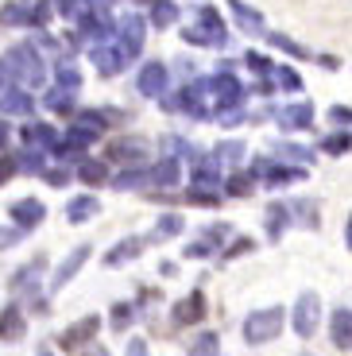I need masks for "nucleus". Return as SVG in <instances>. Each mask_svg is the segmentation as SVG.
Returning <instances> with one entry per match:
<instances>
[{
  "mask_svg": "<svg viewBox=\"0 0 352 356\" xmlns=\"http://www.w3.org/2000/svg\"><path fill=\"white\" fill-rule=\"evenodd\" d=\"M8 78L16 81L19 89H39L47 81V66H43V58H39V51L31 43H16L8 51Z\"/></svg>",
  "mask_w": 352,
  "mask_h": 356,
  "instance_id": "f257e3e1",
  "label": "nucleus"
},
{
  "mask_svg": "<svg viewBox=\"0 0 352 356\" xmlns=\"http://www.w3.org/2000/svg\"><path fill=\"white\" fill-rule=\"evenodd\" d=\"M182 39L194 47H225L229 43V31H225V19L217 16L213 4H202L198 8V27H186Z\"/></svg>",
  "mask_w": 352,
  "mask_h": 356,
  "instance_id": "f03ea898",
  "label": "nucleus"
},
{
  "mask_svg": "<svg viewBox=\"0 0 352 356\" xmlns=\"http://www.w3.org/2000/svg\"><path fill=\"white\" fill-rule=\"evenodd\" d=\"M282 321H287L282 306H267V310L248 314V321H244V341H248V345H267V341H275V337L282 333Z\"/></svg>",
  "mask_w": 352,
  "mask_h": 356,
  "instance_id": "7ed1b4c3",
  "label": "nucleus"
},
{
  "mask_svg": "<svg viewBox=\"0 0 352 356\" xmlns=\"http://www.w3.org/2000/svg\"><path fill=\"white\" fill-rule=\"evenodd\" d=\"M244 93H248V89L240 86L237 74H229V70H221L217 78L209 81V97H213V105H217V116L240 113V105H244Z\"/></svg>",
  "mask_w": 352,
  "mask_h": 356,
  "instance_id": "20e7f679",
  "label": "nucleus"
},
{
  "mask_svg": "<svg viewBox=\"0 0 352 356\" xmlns=\"http://www.w3.org/2000/svg\"><path fill=\"white\" fill-rule=\"evenodd\" d=\"M143 39H147V19L136 16V12H128V16L116 24V51L124 54V63L143 51Z\"/></svg>",
  "mask_w": 352,
  "mask_h": 356,
  "instance_id": "39448f33",
  "label": "nucleus"
},
{
  "mask_svg": "<svg viewBox=\"0 0 352 356\" xmlns=\"http://www.w3.org/2000/svg\"><path fill=\"white\" fill-rule=\"evenodd\" d=\"M205 101H209V81H190V86H182V97H163V105L182 108V113L194 116V120H205V116H209Z\"/></svg>",
  "mask_w": 352,
  "mask_h": 356,
  "instance_id": "423d86ee",
  "label": "nucleus"
},
{
  "mask_svg": "<svg viewBox=\"0 0 352 356\" xmlns=\"http://www.w3.org/2000/svg\"><path fill=\"white\" fill-rule=\"evenodd\" d=\"M317 321H321V298L314 291L298 294V302H294V333L298 337H314Z\"/></svg>",
  "mask_w": 352,
  "mask_h": 356,
  "instance_id": "0eeeda50",
  "label": "nucleus"
},
{
  "mask_svg": "<svg viewBox=\"0 0 352 356\" xmlns=\"http://www.w3.org/2000/svg\"><path fill=\"white\" fill-rule=\"evenodd\" d=\"M8 213H12V221H16V229L27 232V229H39V225H43L47 205L39 202V197H19V202H12Z\"/></svg>",
  "mask_w": 352,
  "mask_h": 356,
  "instance_id": "6e6552de",
  "label": "nucleus"
},
{
  "mask_svg": "<svg viewBox=\"0 0 352 356\" xmlns=\"http://www.w3.org/2000/svg\"><path fill=\"white\" fill-rule=\"evenodd\" d=\"M167 81H170V70L167 63H147L136 78V89H140L143 97H163L167 93Z\"/></svg>",
  "mask_w": 352,
  "mask_h": 356,
  "instance_id": "1a4fd4ad",
  "label": "nucleus"
},
{
  "mask_svg": "<svg viewBox=\"0 0 352 356\" xmlns=\"http://www.w3.org/2000/svg\"><path fill=\"white\" fill-rule=\"evenodd\" d=\"M78 31H81V39L93 43V47H105L109 39H113V24H109L105 12H86V16L78 19Z\"/></svg>",
  "mask_w": 352,
  "mask_h": 356,
  "instance_id": "9d476101",
  "label": "nucleus"
},
{
  "mask_svg": "<svg viewBox=\"0 0 352 356\" xmlns=\"http://www.w3.org/2000/svg\"><path fill=\"white\" fill-rule=\"evenodd\" d=\"M275 120H279V128H287V132H306V128L314 124V105H306V101L287 105V108L275 113Z\"/></svg>",
  "mask_w": 352,
  "mask_h": 356,
  "instance_id": "9b49d317",
  "label": "nucleus"
},
{
  "mask_svg": "<svg viewBox=\"0 0 352 356\" xmlns=\"http://www.w3.org/2000/svg\"><path fill=\"white\" fill-rule=\"evenodd\" d=\"M86 259H89V244H78V248L58 264V271H54V279H51V291H62V286H66L81 267H86Z\"/></svg>",
  "mask_w": 352,
  "mask_h": 356,
  "instance_id": "f8f14e48",
  "label": "nucleus"
},
{
  "mask_svg": "<svg viewBox=\"0 0 352 356\" xmlns=\"http://www.w3.org/2000/svg\"><path fill=\"white\" fill-rule=\"evenodd\" d=\"M97 330H101V318H97V314H89V318L74 321L70 330L62 333V348H81L86 341L97 337Z\"/></svg>",
  "mask_w": 352,
  "mask_h": 356,
  "instance_id": "ddd939ff",
  "label": "nucleus"
},
{
  "mask_svg": "<svg viewBox=\"0 0 352 356\" xmlns=\"http://www.w3.org/2000/svg\"><path fill=\"white\" fill-rule=\"evenodd\" d=\"M27 333V318L19 306H4L0 310V341H8V345H16V341H24Z\"/></svg>",
  "mask_w": 352,
  "mask_h": 356,
  "instance_id": "4468645a",
  "label": "nucleus"
},
{
  "mask_svg": "<svg viewBox=\"0 0 352 356\" xmlns=\"http://www.w3.org/2000/svg\"><path fill=\"white\" fill-rule=\"evenodd\" d=\"M24 143L31 152H54V147H58V132H54L51 124L31 120V124H24Z\"/></svg>",
  "mask_w": 352,
  "mask_h": 356,
  "instance_id": "2eb2a0df",
  "label": "nucleus"
},
{
  "mask_svg": "<svg viewBox=\"0 0 352 356\" xmlns=\"http://www.w3.org/2000/svg\"><path fill=\"white\" fill-rule=\"evenodd\" d=\"M143 236H124L120 244H113L109 248V256H105V267H120V264H132V259H140L143 256Z\"/></svg>",
  "mask_w": 352,
  "mask_h": 356,
  "instance_id": "dca6fc26",
  "label": "nucleus"
},
{
  "mask_svg": "<svg viewBox=\"0 0 352 356\" xmlns=\"http://www.w3.org/2000/svg\"><path fill=\"white\" fill-rule=\"evenodd\" d=\"M217 182H221V163L213 159V155H198V159H194V186L213 194Z\"/></svg>",
  "mask_w": 352,
  "mask_h": 356,
  "instance_id": "f3484780",
  "label": "nucleus"
},
{
  "mask_svg": "<svg viewBox=\"0 0 352 356\" xmlns=\"http://www.w3.org/2000/svg\"><path fill=\"white\" fill-rule=\"evenodd\" d=\"M97 213H101V202L93 194H78L66 202V221L70 225H86L89 217H97Z\"/></svg>",
  "mask_w": 352,
  "mask_h": 356,
  "instance_id": "a211bd4d",
  "label": "nucleus"
},
{
  "mask_svg": "<svg viewBox=\"0 0 352 356\" xmlns=\"http://www.w3.org/2000/svg\"><path fill=\"white\" fill-rule=\"evenodd\" d=\"M0 113L8 116H31V93L19 86H8L4 93H0Z\"/></svg>",
  "mask_w": 352,
  "mask_h": 356,
  "instance_id": "6ab92c4d",
  "label": "nucleus"
},
{
  "mask_svg": "<svg viewBox=\"0 0 352 356\" xmlns=\"http://www.w3.org/2000/svg\"><path fill=\"white\" fill-rule=\"evenodd\" d=\"M205 318V294L202 291H190V298H182V302L175 306V321L178 325H194V321Z\"/></svg>",
  "mask_w": 352,
  "mask_h": 356,
  "instance_id": "aec40b11",
  "label": "nucleus"
},
{
  "mask_svg": "<svg viewBox=\"0 0 352 356\" xmlns=\"http://www.w3.org/2000/svg\"><path fill=\"white\" fill-rule=\"evenodd\" d=\"M89 58H93L97 74H105V78H116V74L128 66V63H124V54L116 51V47H113V51H109V47H93V51H89Z\"/></svg>",
  "mask_w": 352,
  "mask_h": 356,
  "instance_id": "412c9836",
  "label": "nucleus"
},
{
  "mask_svg": "<svg viewBox=\"0 0 352 356\" xmlns=\"http://www.w3.org/2000/svg\"><path fill=\"white\" fill-rule=\"evenodd\" d=\"M255 170L267 178V186H287V182H298V178H306V170H294V167H271V163H255Z\"/></svg>",
  "mask_w": 352,
  "mask_h": 356,
  "instance_id": "4be33fe9",
  "label": "nucleus"
},
{
  "mask_svg": "<svg viewBox=\"0 0 352 356\" xmlns=\"http://www.w3.org/2000/svg\"><path fill=\"white\" fill-rule=\"evenodd\" d=\"M229 8H232V16H237V24L244 27L248 35H259V31H264V16H259L255 8H248L244 0H229Z\"/></svg>",
  "mask_w": 352,
  "mask_h": 356,
  "instance_id": "5701e85b",
  "label": "nucleus"
},
{
  "mask_svg": "<svg viewBox=\"0 0 352 356\" xmlns=\"http://www.w3.org/2000/svg\"><path fill=\"white\" fill-rule=\"evenodd\" d=\"M329 333H333L337 348H352V310H337L329 321Z\"/></svg>",
  "mask_w": 352,
  "mask_h": 356,
  "instance_id": "b1692460",
  "label": "nucleus"
},
{
  "mask_svg": "<svg viewBox=\"0 0 352 356\" xmlns=\"http://www.w3.org/2000/svg\"><path fill=\"white\" fill-rule=\"evenodd\" d=\"M151 182H155V186H178V182H182V163L178 159L155 163V167H151Z\"/></svg>",
  "mask_w": 352,
  "mask_h": 356,
  "instance_id": "393cba45",
  "label": "nucleus"
},
{
  "mask_svg": "<svg viewBox=\"0 0 352 356\" xmlns=\"http://www.w3.org/2000/svg\"><path fill=\"white\" fill-rule=\"evenodd\" d=\"M186 229V221H182V217H178V213H167V217H159V221H155V229H151V236H147V241H170V236H178V232H182Z\"/></svg>",
  "mask_w": 352,
  "mask_h": 356,
  "instance_id": "a878e982",
  "label": "nucleus"
},
{
  "mask_svg": "<svg viewBox=\"0 0 352 356\" xmlns=\"http://www.w3.org/2000/svg\"><path fill=\"white\" fill-rule=\"evenodd\" d=\"M151 182V170L147 167H132V170H120V175L113 178V186L116 190H140Z\"/></svg>",
  "mask_w": 352,
  "mask_h": 356,
  "instance_id": "bb28decb",
  "label": "nucleus"
},
{
  "mask_svg": "<svg viewBox=\"0 0 352 356\" xmlns=\"http://www.w3.org/2000/svg\"><path fill=\"white\" fill-rule=\"evenodd\" d=\"M54 78H58V89H70V93H78V89H81L78 66L66 63V58H58V63H54Z\"/></svg>",
  "mask_w": 352,
  "mask_h": 356,
  "instance_id": "cd10ccee",
  "label": "nucleus"
},
{
  "mask_svg": "<svg viewBox=\"0 0 352 356\" xmlns=\"http://www.w3.org/2000/svg\"><path fill=\"white\" fill-rule=\"evenodd\" d=\"M175 19H178V4H175V0H155V4H151V24H155V31L170 27Z\"/></svg>",
  "mask_w": 352,
  "mask_h": 356,
  "instance_id": "c85d7f7f",
  "label": "nucleus"
},
{
  "mask_svg": "<svg viewBox=\"0 0 352 356\" xmlns=\"http://www.w3.org/2000/svg\"><path fill=\"white\" fill-rule=\"evenodd\" d=\"M140 155H147V143L143 140H120V143H113L109 147V159H140Z\"/></svg>",
  "mask_w": 352,
  "mask_h": 356,
  "instance_id": "c756f323",
  "label": "nucleus"
},
{
  "mask_svg": "<svg viewBox=\"0 0 352 356\" xmlns=\"http://www.w3.org/2000/svg\"><path fill=\"white\" fill-rule=\"evenodd\" d=\"M287 221H291V209H287V205H271V209H267V236L279 241L282 229H287Z\"/></svg>",
  "mask_w": 352,
  "mask_h": 356,
  "instance_id": "7c9ffc66",
  "label": "nucleus"
},
{
  "mask_svg": "<svg viewBox=\"0 0 352 356\" xmlns=\"http://www.w3.org/2000/svg\"><path fill=\"white\" fill-rule=\"evenodd\" d=\"M74 101H78V93H70V89H51L47 93V108L51 113H74Z\"/></svg>",
  "mask_w": 352,
  "mask_h": 356,
  "instance_id": "2f4dec72",
  "label": "nucleus"
},
{
  "mask_svg": "<svg viewBox=\"0 0 352 356\" xmlns=\"http://www.w3.org/2000/svg\"><path fill=\"white\" fill-rule=\"evenodd\" d=\"M78 175H81V182H89V186H101V182H109V167H105V163H93V159L81 163Z\"/></svg>",
  "mask_w": 352,
  "mask_h": 356,
  "instance_id": "473e14b6",
  "label": "nucleus"
},
{
  "mask_svg": "<svg viewBox=\"0 0 352 356\" xmlns=\"http://www.w3.org/2000/svg\"><path fill=\"white\" fill-rule=\"evenodd\" d=\"M240 155H244V143H240V140H229V143H217L213 159H217V163H240Z\"/></svg>",
  "mask_w": 352,
  "mask_h": 356,
  "instance_id": "72a5a7b5",
  "label": "nucleus"
},
{
  "mask_svg": "<svg viewBox=\"0 0 352 356\" xmlns=\"http://www.w3.org/2000/svg\"><path fill=\"white\" fill-rule=\"evenodd\" d=\"M132 321H136V306H132V302H116V306H113V330L124 333Z\"/></svg>",
  "mask_w": 352,
  "mask_h": 356,
  "instance_id": "f704fd0d",
  "label": "nucleus"
},
{
  "mask_svg": "<svg viewBox=\"0 0 352 356\" xmlns=\"http://www.w3.org/2000/svg\"><path fill=\"white\" fill-rule=\"evenodd\" d=\"M54 8H58V16H66V19H81L89 12V4L86 0H54Z\"/></svg>",
  "mask_w": 352,
  "mask_h": 356,
  "instance_id": "c9c22d12",
  "label": "nucleus"
},
{
  "mask_svg": "<svg viewBox=\"0 0 352 356\" xmlns=\"http://www.w3.org/2000/svg\"><path fill=\"white\" fill-rule=\"evenodd\" d=\"M39 271H43V259H35V264L19 267V271H16V279H12V286H16V291H24L27 283L35 286V275H39Z\"/></svg>",
  "mask_w": 352,
  "mask_h": 356,
  "instance_id": "e433bc0d",
  "label": "nucleus"
},
{
  "mask_svg": "<svg viewBox=\"0 0 352 356\" xmlns=\"http://www.w3.org/2000/svg\"><path fill=\"white\" fill-rule=\"evenodd\" d=\"M217 348H221L217 333H202V337L194 341V348H190V356H217Z\"/></svg>",
  "mask_w": 352,
  "mask_h": 356,
  "instance_id": "4c0bfd02",
  "label": "nucleus"
},
{
  "mask_svg": "<svg viewBox=\"0 0 352 356\" xmlns=\"http://www.w3.org/2000/svg\"><path fill=\"white\" fill-rule=\"evenodd\" d=\"M321 152H326V155H344V152H352V136H349V132L329 136V140L321 143Z\"/></svg>",
  "mask_w": 352,
  "mask_h": 356,
  "instance_id": "58836bf2",
  "label": "nucleus"
},
{
  "mask_svg": "<svg viewBox=\"0 0 352 356\" xmlns=\"http://www.w3.org/2000/svg\"><path fill=\"white\" fill-rule=\"evenodd\" d=\"M16 170H27V175H43V152H24V159H16Z\"/></svg>",
  "mask_w": 352,
  "mask_h": 356,
  "instance_id": "ea45409f",
  "label": "nucleus"
},
{
  "mask_svg": "<svg viewBox=\"0 0 352 356\" xmlns=\"http://www.w3.org/2000/svg\"><path fill=\"white\" fill-rule=\"evenodd\" d=\"M271 74L279 78V86H282V89H291V93H298V89H302V78L291 70V66H275Z\"/></svg>",
  "mask_w": 352,
  "mask_h": 356,
  "instance_id": "a19ab883",
  "label": "nucleus"
},
{
  "mask_svg": "<svg viewBox=\"0 0 352 356\" xmlns=\"http://www.w3.org/2000/svg\"><path fill=\"white\" fill-rule=\"evenodd\" d=\"M271 47H279V51H287V54H294V58H306V47H298L294 39H287V35H279V31H271Z\"/></svg>",
  "mask_w": 352,
  "mask_h": 356,
  "instance_id": "79ce46f5",
  "label": "nucleus"
},
{
  "mask_svg": "<svg viewBox=\"0 0 352 356\" xmlns=\"http://www.w3.org/2000/svg\"><path fill=\"white\" fill-rule=\"evenodd\" d=\"M252 186H255L252 175H232L229 178V194L232 197H248V194H252Z\"/></svg>",
  "mask_w": 352,
  "mask_h": 356,
  "instance_id": "37998d69",
  "label": "nucleus"
},
{
  "mask_svg": "<svg viewBox=\"0 0 352 356\" xmlns=\"http://www.w3.org/2000/svg\"><path fill=\"white\" fill-rule=\"evenodd\" d=\"M0 24H31V12H24L19 4H8V8H0Z\"/></svg>",
  "mask_w": 352,
  "mask_h": 356,
  "instance_id": "c03bdc74",
  "label": "nucleus"
},
{
  "mask_svg": "<svg viewBox=\"0 0 352 356\" xmlns=\"http://www.w3.org/2000/svg\"><path fill=\"white\" fill-rule=\"evenodd\" d=\"M186 202H190V205H217L221 197L209 194V190H190V194H186Z\"/></svg>",
  "mask_w": 352,
  "mask_h": 356,
  "instance_id": "a18cd8bd",
  "label": "nucleus"
},
{
  "mask_svg": "<svg viewBox=\"0 0 352 356\" xmlns=\"http://www.w3.org/2000/svg\"><path fill=\"white\" fill-rule=\"evenodd\" d=\"M244 63L252 66L255 74H271V63H267L264 54H255V51H248V54H244Z\"/></svg>",
  "mask_w": 352,
  "mask_h": 356,
  "instance_id": "49530a36",
  "label": "nucleus"
},
{
  "mask_svg": "<svg viewBox=\"0 0 352 356\" xmlns=\"http://www.w3.org/2000/svg\"><path fill=\"white\" fill-rule=\"evenodd\" d=\"M209 252H213V241H209V236H205V241L190 244V248H186V256H190V259H205V256H209Z\"/></svg>",
  "mask_w": 352,
  "mask_h": 356,
  "instance_id": "de8ad7c7",
  "label": "nucleus"
},
{
  "mask_svg": "<svg viewBox=\"0 0 352 356\" xmlns=\"http://www.w3.org/2000/svg\"><path fill=\"white\" fill-rule=\"evenodd\" d=\"M12 175H16V159H12V155H4V152H0V186H4V182H8Z\"/></svg>",
  "mask_w": 352,
  "mask_h": 356,
  "instance_id": "09e8293b",
  "label": "nucleus"
},
{
  "mask_svg": "<svg viewBox=\"0 0 352 356\" xmlns=\"http://www.w3.org/2000/svg\"><path fill=\"white\" fill-rule=\"evenodd\" d=\"M43 178L51 182V186H66V182H70V170H66V167H62V170H43Z\"/></svg>",
  "mask_w": 352,
  "mask_h": 356,
  "instance_id": "8fccbe9b",
  "label": "nucleus"
},
{
  "mask_svg": "<svg viewBox=\"0 0 352 356\" xmlns=\"http://www.w3.org/2000/svg\"><path fill=\"white\" fill-rule=\"evenodd\" d=\"M329 120H337V124H352V108L333 105V108H329Z\"/></svg>",
  "mask_w": 352,
  "mask_h": 356,
  "instance_id": "3c124183",
  "label": "nucleus"
},
{
  "mask_svg": "<svg viewBox=\"0 0 352 356\" xmlns=\"http://www.w3.org/2000/svg\"><path fill=\"white\" fill-rule=\"evenodd\" d=\"M252 248H255V244H252V241H248V236H240V241H237V244H232V248H229V252H225V256H229V259H232V256H244V252H252Z\"/></svg>",
  "mask_w": 352,
  "mask_h": 356,
  "instance_id": "603ef678",
  "label": "nucleus"
},
{
  "mask_svg": "<svg viewBox=\"0 0 352 356\" xmlns=\"http://www.w3.org/2000/svg\"><path fill=\"white\" fill-rule=\"evenodd\" d=\"M19 241V229H0V248H12Z\"/></svg>",
  "mask_w": 352,
  "mask_h": 356,
  "instance_id": "864d4df0",
  "label": "nucleus"
},
{
  "mask_svg": "<svg viewBox=\"0 0 352 356\" xmlns=\"http://www.w3.org/2000/svg\"><path fill=\"white\" fill-rule=\"evenodd\" d=\"M124 356H147V341H128Z\"/></svg>",
  "mask_w": 352,
  "mask_h": 356,
  "instance_id": "5fc2aeb1",
  "label": "nucleus"
},
{
  "mask_svg": "<svg viewBox=\"0 0 352 356\" xmlns=\"http://www.w3.org/2000/svg\"><path fill=\"white\" fill-rule=\"evenodd\" d=\"M8 140H12V128L4 124V120H0V152H4V147H8Z\"/></svg>",
  "mask_w": 352,
  "mask_h": 356,
  "instance_id": "6e6d98bb",
  "label": "nucleus"
},
{
  "mask_svg": "<svg viewBox=\"0 0 352 356\" xmlns=\"http://www.w3.org/2000/svg\"><path fill=\"white\" fill-rule=\"evenodd\" d=\"M86 4H89V12H105L113 0H86Z\"/></svg>",
  "mask_w": 352,
  "mask_h": 356,
  "instance_id": "4d7b16f0",
  "label": "nucleus"
},
{
  "mask_svg": "<svg viewBox=\"0 0 352 356\" xmlns=\"http://www.w3.org/2000/svg\"><path fill=\"white\" fill-rule=\"evenodd\" d=\"M86 356H109V348H101V345H93V348H89V353Z\"/></svg>",
  "mask_w": 352,
  "mask_h": 356,
  "instance_id": "13d9d810",
  "label": "nucleus"
},
{
  "mask_svg": "<svg viewBox=\"0 0 352 356\" xmlns=\"http://www.w3.org/2000/svg\"><path fill=\"white\" fill-rule=\"evenodd\" d=\"M344 244L352 248V221H349V232H344Z\"/></svg>",
  "mask_w": 352,
  "mask_h": 356,
  "instance_id": "bf43d9fd",
  "label": "nucleus"
},
{
  "mask_svg": "<svg viewBox=\"0 0 352 356\" xmlns=\"http://www.w3.org/2000/svg\"><path fill=\"white\" fill-rule=\"evenodd\" d=\"M39 356H54V353H51V348H39Z\"/></svg>",
  "mask_w": 352,
  "mask_h": 356,
  "instance_id": "052dcab7",
  "label": "nucleus"
}]
</instances>
